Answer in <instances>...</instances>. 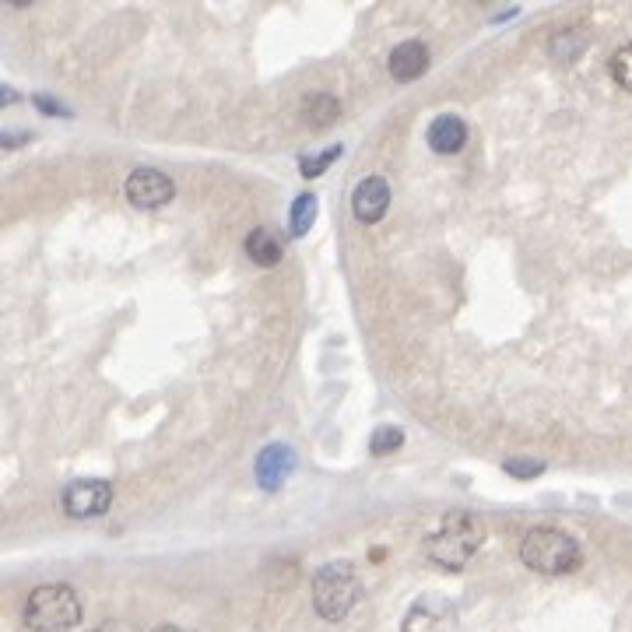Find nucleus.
Returning a JSON list of instances; mask_svg holds the SVG:
<instances>
[{
	"mask_svg": "<svg viewBox=\"0 0 632 632\" xmlns=\"http://www.w3.org/2000/svg\"><path fill=\"white\" fill-rule=\"evenodd\" d=\"M520 562L541 576H566L583 566V548L562 527H531L520 541Z\"/></svg>",
	"mask_w": 632,
	"mask_h": 632,
	"instance_id": "f03ea898",
	"label": "nucleus"
},
{
	"mask_svg": "<svg viewBox=\"0 0 632 632\" xmlns=\"http://www.w3.org/2000/svg\"><path fill=\"white\" fill-rule=\"evenodd\" d=\"M359 601V576L352 562H324L313 573V608L324 622H341Z\"/></svg>",
	"mask_w": 632,
	"mask_h": 632,
	"instance_id": "20e7f679",
	"label": "nucleus"
},
{
	"mask_svg": "<svg viewBox=\"0 0 632 632\" xmlns=\"http://www.w3.org/2000/svg\"><path fill=\"white\" fill-rule=\"evenodd\" d=\"M22 618L32 632H71L81 622V601L67 583H46L29 594Z\"/></svg>",
	"mask_w": 632,
	"mask_h": 632,
	"instance_id": "7ed1b4c3",
	"label": "nucleus"
},
{
	"mask_svg": "<svg viewBox=\"0 0 632 632\" xmlns=\"http://www.w3.org/2000/svg\"><path fill=\"white\" fill-rule=\"evenodd\" d=\"M425 141L436 155H457L467 144V123L457 113H439L425 130Z\"/></svg>",
	"mask_w": 632,
	"mask_h": 632,
	"instance_id": "9d476101",
	"label": "nucleus"
},
{
	"mask_svg": "<svg viewBox=\"0 0 632 632\" xmlns=\"http://www.w3.org/2000/svg\"><path fill=\"white\" fill-rule=\"evenodd\" d=\"M155 632H187V629H180V625H158Z\"/></svg>",
	"mask_w": 632,
	"mask_h": 632,
	"instance_id": "4be33fe9",
	"label": "nucleus"
},
{
	"mask_svg": "<svg viewBox=\"0 0 632 632\" xmlns=\"http://www.w3.org/2000/svg\"><path fill=\"white\" fill-rule=\"evenodd\" d=\"M390 211V187L383 176H366L352 194V215L362 225H376Z\"/></svg>",
	"mask_w": 632,
	"mask_h": 632,
	"instance_id": "1a4fd4ad",
	"label": "nucleus"
},
{
	"mask_svg": "<svg viewBox=\"0 0 632 632\" xmlns=\"http://www.w3.org/2000/svg\"><path fill=\"white\" fill-rule=\"evenodd\" d=\"M506 474H513V478H520V482H531V478H538L541 471H545V464L541 460H527V457H513L503 464Z\"/></svg>",
	"mask_w": 632,
	"mask_h": 632,
	"instance_id": "6ab92c4d",
	"label": "nucleus"
},
{
	"mask_svg": "<svg viewBox=\"0 0 632 632\" xmlns=\"http://www.w3.org/2000/svg\"><path fill=\"white\" fill-rule=\"evenodd\" d=\"M404 443V432L397 429V425H380V429L369 436V450L376 453V457H387V453H397Z\"/></svg>",
	"mask_w": 632,
	"mask_h": 632,
	"instance_id": "dca6fc26",
	"label": "nucleus"
},
{
	"mask_svg": "<svg viewBox=\"0 0 632 632\" xmlns=\"http://www.w3.org/2000/svg\"><path fill=\"white\" fill-rule=\"evenodd\" d=\"M316 222V197L313 194H299L292 201V211H288V232L295 239H302Z\"/></svg>",
	"mask_w": 632,
	"mask_h": 632,
	"instance_id": "4468645a",
	"label": "nucleus"
},
{
	"mask_svg": "<svg viewBox=\"0 0 632 632\" xmlns=\"http://www.w3.org/2000/svg\"><path fill=\"white\" fill-rule=\"evenodd\" d=\"M95 632H137V629L130 622H120V618H109V622H102Z\"/></svg>",
	"mask_w": 632,
	"mask_h": 632,
	"instance_id": "412c9836",
	"label": "nucleus"
},
{
	"mask_svg": "<svg viewBox=\"0 0 632 632\" xmlns=\"http://www.w3.org/2000/svg\"><path fill=\"white\" fill-rule=\"evenodd\" d=\"M243 250H246V257H250L257 267H274V264H281V253H285V250H281V239L274 236L271 229H264V225L250 229V236H246Z\"/></svg>",
	"mask_w": 632,
	"mask_h": 632,
	"instance_id": "f8f14e48",
	"label": "nucleus"
},
{
	"mask_svg": "<svg viewBox=\"0 0 632 632\" xmlns=\"http://www.w3.org/2000/svg\"><path fill=\"white\" fill-rule=\"evenodd\" d=\"M302 116H306L309 127H331V123L341 116V102L327 92H316L302 102Z\"/></svg>",
	"mask_w": 632,
	"mask_h": 632,
	"instance_id": "ddd939ff",
	"label": "nucleus"
},
{
	"mask_svg": "<svg viewBox=\"0 0 632 632\" xmlns=\"http://www.w3.org/2000/svg\"><path fill=\"white\" fill-rule=\"evenodd\" d=\"M341 151H345V144H331L327 151H320V155H302L299 158V169L306 180H316V176H324V169L331 166V162H338Z\"/></svg>",
	"mask_w": 632,
	"mask_h": 632,
	"instance_id": "2eb2a0df",
	"label": "nucleus"
},
{
	"mask_svg": "<svg viewBox=\"0 0 632 632\" xmlns=\"http://www.w3.org/2000/svg\"><path fill=\"white\" fill-rule=\"evenodd\" d=\"M36 106L43 109L46 116H67V109H64V106H57V102H53L50 95H36Z\"/></svg>",
	"mask_w": 632,
	"mask_h": 632,
	"instance_id": "aec40b11",
	"label": "nucleus"
},
{
	"mask_svg": "<svg viewBox=\"0 0 632 632\" xmlns=\"http://www.w3.org/2000/svg\"><path fill=\"white\" fill-rule=\"evenodd\" d=\"M113 503V485L102 478H78L64 489V513L74 520L102 517Z\"/></svg>",
	"mask_w": 632,
	"mask_h": 632,
	"instance_id": "39448f33",
	"label": "nucleus"
},
{
	"mask_svg": "<svg viewBox=\"0 0 632 632\" xmlns=\"http://www.w3.org/2000/svg\"><path fill=\"white\" fill-rule=\"evenodd\" d=\"M387 67L394 81H415L422 78L425 67H429V50H425V43H418V39H408V43L390 50Z\"/></svg>",
	"mask_w": 632,
	"mask_h": 632,
	"instance_id": "9b49d317",
	"label": "nucleus"
},
{
	"mask_svg": "<svg viewBox=\"0 0 632 632\" xmlns=\"http://www.w3.org/2000/svg\"><path fill=\"white\" fill-rule=\"evenodd\" d=\"M453 625H457V611L439 594L415 601L404 618V632H453Z\"/></svg>",
	"mask_w": 632,
	"mask_h": 632,
	"instance_id": "0eeeda50",
	"label": "nucleus"
},
{
	"mask_svg": "<svg viewBox=\"0 0 632 632\" xmlns=\"http://www.w3.org/2000/svg\"><path fill=\"white\" fill-rule=\"evenodd\" d=\"M608 71H611V78H615L618 88L632 92V43H625L622 50H615V57H611Z\"/></svg>",
	"mask_w": 632,
	"mask_h": 632,
	"instance_id": "a211bd4d",
	"label": "nucleus"
},
{
	"mask_svg": "<svg viewBox=\"0 0 632 632\" xmlns=\"http://www.w3.org/2000/svg\"><path fill=\"white\" fill-rule=\"evenodd\" d=\"M583 46H587V36H583L580 29H562L559 36L552 39V53L559 60H566V64L569 60H576V53H580Z\"/></svg>",
	"mask_w": 632,
	"mask_h": 632,
	"instance_id": "f3484780",
	"label": "nucleus"
},
{
	"mask_svg": "<svg viewBox=\"0 0 632 632\" xmlns=\"http://www.w3.org/2000/svg\"><path fill=\"white\" fill-rule=\"evenodd\" d=\"M123 194L134 208L144 211H155V208H166L169 201L176 197V183L169 180L166 173H158V169H134L123 183Z\"/></svg>",
	"mask_w": 632,
	"mask_h": 632,
	"instance_id": "423d86ee",
	"label": "nucleus"
},
{
	"mask_svg": "<svg viewBox=\"0 0 632 632\" xmlns=\"http://www.w3.org/2000/svg\"><path fill=\"white\" fill-rule=\"evenodd\" d=\"M485 545V520L478 513H446L443 520L436 524V531L425 538V555L436 562L439 569H464L467 562L478 555V548Z\"/></svg>",
	"mask_w": 632,
	"mask_h": 632,
	"instance_id": "f257e3e1",
	"label": "nucleus"
},
{
	"mask_svg": "<svg viewBox=\"0 0 632 632\" xmlns=\"http://www.w3.org/2000/svg\"><path fill=\"white\" fill-rule=\"evenodd\" d=\"M295 471V450L285 443H267L264 450L257 453V464H253V474H257L260 489L274 492L281 489L288 474Z\"/></svg>",
	"mask_w": 632,
	"mask_h": 632,
	"instance_id": "6e6552de",
	"label": "nucleus"
}]
</instances>
